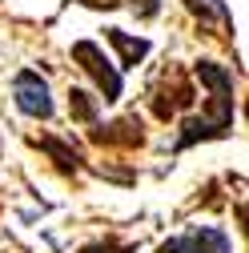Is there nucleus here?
Listing matches in <instances>:
<instances>
[{
  "mask_svg": "<svg viewBox=\"0 0 249 253\" xmlns=\"http://www.w3.org/2000/svg\"><path fill=\"white\" fill-rule=\"evenodd\" d=\"M193 73H197V81L213 92V113L209 117H189L181 125V133H177V145H173V153H185L189 145H197V141H217V137H229V129H233V113H237V101H233V73L225 69V65H217V60H197L193 65Z\"/></svg>",
  "mask_w": 249,
  "mask_h": 253,
  "instance_id": "obj_1",
  "label": "nucleus"
},
{
  "mask_svg": "<svg viewBox=\"0 0 249 253\" xmlns=\"http://www.w3.org/2000/svg\"><path fill=\"white\" fill-rule=\"evenodd\" d=\"M73 60H81V69L92 77V84H97V92H101V101L105 105H113V101H121V69H113V60L101 52V44H92V41H77L73 44Z\"/></svg>",
  "mask_w": 249,
  "mask_h": 253,
  "instance_id": "obj_2",
  "label": "nucleus"
},
{
  "mask_svg": "<svg viewBox=\"0 0 249 253\" xmlns=\"http://www.w3.org/2000/svg\"><path fill=\"white\" fill-rule=\"evenodd\" d=\"M12 101L24 117L33 121H52L56 105H52V92H48V81L37 73V69H20L12 77Z\"/></svg>",
  "mask_w": 249,
  "mask_h": 253,
  "instance_id": "obj_3",
  "label": "nucleus"
},
{
  "mask_svg": "<svg viewBox=\"0 0 249 253\" xmlns=\"http://www.w3.org/2000/svg\"><path fill=\"white\" fill-rule=\"evenodd\" d=\"M161 253H233V241L217 225H197V229L181 233V237H169L161 245Z\"/></svg>",
  "mask_w": 249,
  "mask_h": 253,
  "instance_id": "obj_4",
  "label": "nucleus"
},
{
  "mask_svg": "<svg viewBox=\"0 0 249 253\" xmlns=\"http://www.w3.org/2000/svg\"><path fill=\"white\" fill-rule=\"evenodd\" d=\"M97 145H121V149H137L145 145V129L137 117H121V121H109V125H97L92 121V133H88Z\"/></svg>",
  "mask_w": 249,
  "mask_h": 253,
  "instance_id": "obj_5",
  "label": "nucleus"
},
{
  "mask_svg": "<svg viewBox=\"0 0 249 253\" xmlns=\"http://www.w3.org/2000/svg\"><path fill=\"white\" fill-rule=\"evenodd\" d=\"M105 37H109V44L121 52V69H137L141 60L149 56V41H145V37H137V41H133L129 33H121V28H109Z\"/></svg>",
  "mask_w": 249,
  "mask_h": 253,
  "instance_id": "obj_6",
  "label": "nucleus"
},
{
  "mask_svg": "<svg viewBox=\"0 0 249 253\" xmlns=\"http://www.w3.org/2000/svg\"><path fill=\"white\" fill-rule=\"evenodd\" d=\"M37 145H41V149H44V153H48V157H52V161L65 169V173H77V169L84 165V157H81L69 141H60V137H41Z\"/></svg>",
  "mask_w": 249,
  "mask_h": 253,
  "instance_id": "obj_7",
  "label": "nucleus"
},
{
  "mask_svg": "<svg viewBox=\"0 0 249 253\" xmlns=\"http://www.w3.org/2000/svg\"><path fill=\"white\" fill-rule=\"evenodd\" d=\"M69 113H73V121L92 125L101 117V97H92L88 88H69Z\"/></svg>",
  "mask_w": 249,
  "mask_h": 253,
  "instance_id": "obj_8",
  "label": "nucleus"
},
{
  "mask_svg": "<svg viewBox=\"0 0 249 253\" xmlns=\"http://www.w3.org/2000/svg\"><path fill=\"white\" fill-rule=\"evenodd\" d=\"M81 253H137V245H133V241H117V237H105V241H92V245H84Z\"/></svg>",
  "mask_w": 249,
  "mask_h": 253,
  "instance_id": "obj_9",
  "label": "nucleus"
},
{
  "mask_svg": "<svg viewBox=\"0 0 249 253\" xmlns=\"http://www.w3.org/2000/svg\"><path fill=\"white\" fill-rule=\"evenodd\" d=\"M129 8H133L141 20H153V16L161 12V0H129Z\"/></svg>",
  "mask_w": 249,
  "mask_h": 253,
  "instance_id": "obj_10",
  "label": "nucleus"
},
{
  "mask_svg": "<svg viewBox=\"0 0 249 253\" xmlns=\"http://www.w3.org/2000/svg\"><path fill=\"white\" fill-rule=\"evenodd\" d=\"M81 4H88V8H117L121 0H81Z\"/></svg>",
  "mask_w": 249,
  "mask_h": 253,
  "instance_id": "obj_11",
  "label": "nucleus"
}]
</instances>
